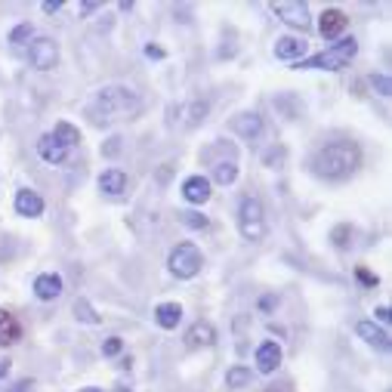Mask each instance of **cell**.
Instances as JSON below:
<instances>
[{"label":"cell","instance_id":"obj_5","mask_svg":"<svg viewBox=\"0 0 392 392\" xmlns=\"http://www.w3.org/2000/svg\"><path fill=\"white\" fill-rule=\"evenodd\" d=\"M201 266H204V256H201V250L192 244V241H183V244H176L174 250H170V256H167V269H170V275H176V278H195L201 272Z\"/></svg>","mask_w":392,"mask_h":392},{"label":"cell","instance_id":"obj_9","mask_svg":"<svg viewBox=\"0 0 392 392\" xmlns=\"http://www.w3.org/2000/svg\"><path fill=\"white\" fill-rule=\"evenodd\" d=\"M346 25H349V15L343 10H325L321 13V22H318V31L327 41H337V37L346 31Z\"/></svg>","mask_w":392,"mask_h":392},{"label":"cell","instance_id":"obj_1","mask_svg":"<svg viewBox=\"0 0 392 392\" xmlns=\"http://www.w3.org/2000/svg\"><path fill=\"white\" fill-rule=\"evenodd\" d=\"M358 164H362V148L349 139H340V143L318 148L312 158V174L318 179H327V183H343L355 174Z\"/></svg>","mask_w":392,"mask_h":392},{"label":"cell","instance_id":"obj_21","mask_svg":"<svg viewBox=\"0 0 392 392\" xmlns=\"http://www.w3.org/2000/svg\"><path fill=\"white\" fill-rule=\"evenodd\" d=\"M50 136L56 139L59 145H65L68 152H72V148H74L77 143H81V130H77L74 124H68V121H59L56 127H53V133H50Z\"/></svg>","mask_w":392,"mask_h":392},{"label":"cell","instance_id":"obj_16","mask_svg":"<svg viewBox=\"0 0 392 392\" xmlns=\"http://www.w3.org/2000/svg\"><path fill=\"white\" fill-rule=\"evenodd\" d=\"M34 294H37V300H44V303L56 300V296L62 294V278L56 275V272L37 275V278H34Z\"/></svg>","mask_w":392,"mask_h":392},{"label":"cell","instance_id":"obj_34","mask_svg":"<svg viewBox=\"0 0 392 392\" xmlns=\"http://www.w3.org/2000/svg\"><path fill=\"white\" fill-rule=\"evenodd\" d=\"M145 56H152V59H164V50H161V46H145Z\"/></svg>","mask_w":392,"mask_h":392},{"label":"cell","instance_id":"obj_7","mask_svg":"<svg viewBox=\"0 0 392 392\" xmlns=\"http://www.w3.org/2000/svg\"><path fill=\"white\" fill-rule=\"evenodd\" d=\"M281 358H285V352L275 340H263L260 346H256V371L260 374H275Z\"/></svg>","mask_w":392,"mask_h":392},{"label":"cell","instance_id":"obj_22","mask_svg":"<svg viewBox=\"0 0 392 392\" xmlns=\"http://www.w3.org/2000/svg\"><path fill=\"white\" fill-rule=\"evenodd\" d=\"M235 179H238V164H235V161L226 158V161H219L214 167V183L216 185H232Z\"/></svg>","mask_w":392,"mask_h":392},{"label":"cell","instance_id":"obj_31","mask_svg":"<svg viewBox=\"0 0 392 392\" xmlns=\"http://www.w3.org/2000/svg\"><path fill=\"white\" fill-rule=\"evenodd\" d=\"M31 386H34V383H31V380H19V383H15V386H10L6 392H28Z\"/></svg>","mask_w":392,"mask_h":392},{"label":"cell","instance_id":"obj_14","mask_svg":"<svg viewBox=\"0 0 392 392\" xmlns=\"http://www.w3.org/2000/svg\"><path fill=\"white\" fill-rule=\"evenodd\" d=\"M232 130L238 133L241 139H256L263 133V117L256 112H244V115H238L232 121Z\"/></svg>","mask_w":392,"mask_h":392},{"label":"cell","instance_id":"obj_3","mask_svg":"<svg viewBox=\"0 0 392 392\" xmlns=\"http://www.w3.org/2000/svg\"><path fill=\"white\" fill-rule=\"evenodd\" d=\"M355 53H358V41L355 37H343V41H337L331 44L327 50H321L315 53V56H309V59H300V62H294V68H315V72H340V68H346L352 59H355Z\"/></svg>","mask_w":392,"mask_h":392},{"label":"cell","instance_id":"obj_32","mask_svg":"<svg viewBox=\"0 0 392 392\" xmlns=\"http://www.w3.org/2000/svg\"><path fill=\"white\" fill-rule=\"evenodd\" d=\"M374 315H377L380 325H389V306H380V309L374 312Z\"/></svg>","mask_w":392,"mask_h":392},{"label":"cell","instance_id":"obj_36","mask_svg":"<svg viewBox=\"0 0 392 392\" xmlns=\"http://www.w3.org/2000/svg\"><path fill=\"white\" fill-rule=\"evenodd\" d=\"M10 367H13V362H10V358H0V380H4L6 374H10Z\"/></svg>","mask_w":392,"mask_h":392},{"label":"cell","instance_id":"obj_20","mask_svg":"<svg viewBox=\"0 0 392 392\" xmlns=\"http://www.w3.org/2000/svg\"><path fill=\"white\" fill-rule=\"evenodd\" d=\"M99 189L105 195L127 192V174H124V170H105V174L99 176Z\"/></svg>","mask_w":392,"mask_h":392},{"label":"cell","instance_id":"obj_18","mask_svg":"<svg viewBox=\"0 0 392 392\" xmlns=\"http://www.w3.org/2000/svg\"><path fill=\"white\" fill-rule=\"evenodd\" d=\"M185 343H189V346H214L216 327L210 325V321H195V325L189 327V334H185Z\"/></svg>","mask_w":392,"mask_h":392},{"label":"cell","instance_id":"obj_27","mask_svg":"<svg viewBox=\"0 0 392 392\" xmlns=\"http://www.w3.org/2000/svg\"><path fill=\"white\" fill-rule=\"evenodd\" d=\"M371 84H374V90H377L380 96H392V81H389V74H374Z\"/></svg>","mask_w":392,"mask_h":392},{"label":"cell","instance_id":"obj_23","mask_svg":"<svg viewBox=\"0 0 392 392\" xmlns=\"http://www.w3.org/2000/svg\"><path fill=\"white\" fill-rule=\"evenodd\" d=\"M250 380H254V371L244 365H235V367H229V374H226V386L229 389H241V386H247Z\"/></svg>","mask_w":392,"mask_h":392},{"label":"cell","instance_id":"obj_6","mask_svg":"<svg viewBox=\"0 0 392 392\" xmlns=\"http://www.w3.org/2000/svg\"><path fill=\"white\" fill-rule=\"evenodd\" d=\"M28 62L37 72H53L59 65V44L53 37H34L28 46Z\"/></svg>","mask_w":392,"mask_h":392},{"label":"cell","instance_id":"obj_30","mask_svg":"<svg viewBox=\"0 0 392 392\" xmlns=\"http://www.w3.org/2000/svg\"><path fill=\"white\" fill-rule=\"evenodd\" d=\"M62 6H65V0H46V4H41V10H44L46 15H53V13H59Z\"/></svg>","mask_w":392,"mask_h":392},{"label":"cell","instance_id":"obj_38","mask_svg":"<svg viewBox=\"0 0 392 392\" xmlns=\"http://www.w3.org/2000/svg\"><path fill=\"white\" fill-rule=\"evenodd\" d=\"M117 392H130V389H117Z\"/></svg>","mask_w":392,"mask_h":392},{"label":"cell","instance_id":"obj_13","mask_svg":"<svg viewBox=\"0 0 392 392\" xmlns=\"http://www.w3.org/2000/svg\"><path fill=\"white\" fill-rule=\"evenodd\" d=\"M355 334L362 337L365 343H371V346L389 349V331H386V327H377V321H358V325H355Z\"/></svg>","mask_w":392,"mask_h":392},{"label":"cell","instance_id":"obj_15","mask_svg":"<svg viewBox=\"0 0 392 392\" xmlns=\"http://www.w3.org/2000/svg\"><path fill=\"white\" fill-rule=\"evenodd\" d=\"M37 155L46 161V164H65L68 161V148L65 145H59L56 139L46 133V136L37 139Z\"/></svg>","mask_w":392,"mask_h":392},{"label":"cell","instance_id":"obj_35","mask_svg":"<svg viewBox=\"0 0 392 392\" xmlns=\"http://www.w3.org/2000/svg\"><path fill=\"white\" fill-rule=\"evenodd\" d=\"M96 10H99L96 0H87V4H81V13H84V15H87V13H96Z\"/></svg>","mask_w":392,"mask_h":392},{"label":"cell","instance_id":"obj_2","mask_svg":"<svg viewBox=\"0 0 392 392\" xmlns=\"http://www.w3.org/2000/svg\"><path fill=\"white\" fill-rule=\"evenodd\" d=\"M139 96L133 93L130 87H117V84H112V87H102L96 93V102H93L90 115L96 117V121H117V117H130L139 112Z\"/></svg>","mask_w":392,"mask_h":392},{"label":"cell","instance_id":"obj_28","mask_svg":"<svg viewBox=\"0 0 392 392\" xmlns=\"http://www.w3.org/2000/svg\"><path fill=\"white\" fill-rule=\"evenodd\" d=\"M121 349H124V340H121V337H108V340L102 343V352H105V355H117Z\"/></svg>","mask_w":392,"mask_h":392},{"label":"cell","instance_id":"obj_12","mask_svg":"<svg viewBox=\"0 0 392 392\" xmlns=\"http://www.w3.org/2000/svg\"><path fill=\"white\" fill-rule=\"evenodd\" d=\"M210 179L207 176H189L183 183V198L189 201V204H207L210 201Z\"/></svg>","mask_w":392,"mask_h":392},{"label":"cell","instance_id":"obj_19","mask_svg":"<svg viewBox=\"0 0 392 392\" xmlns=\"http://www.w3.org/2000/svg\"><path fill=\"white\" fill-rule=\"evenodd\" d=\"M155 321L164 327V331H176L179 321H183V306L179 303H161L155 309Z\"/></svg>","mask_w":392,"mask_h":392},{"label":"cell","instance_id":"obj_25","mask_svg":"<svg viewBox=\"0 0 392 392\" xmlns=\"http://www.w3.org/2000/svg\"><path fill=\"white\" fill-rule=\"evenodd\" d=\"M179 219H183L189 229H207V216L198 214V210H185V214H179Z\"/></svg>","mask_w":392,"mask_h":392},{"label":"cell","instance_id":"obj_29","mask_svg":"<svg viewBox=\"0 0 392 392\" xmlns=\"http://www.w3.org/2000/svg\"><path fill=\"white\" fill-rule=\"evenodd\" d=\"M355 275H358V278H362V281H365V285H371V287H377V285H380V278H377V275H371V272H367V269H365V266H358V269H355Z\"/></svg>","mask_w":392,"mask_h":392},{"label":"cell","instance_id":"obj_17","mask_svg":"<svg viewBox=\"0 0 392 392\" xmlns=\"http://www.w3.org/2000/svg\"><path fill=\"white\" fill-rule=\"evenodd\" d=\"M22 340V325L13 312L0 309V346H13V343Z\"/></svg>","mask_w":392,"mask_h":392},{"label":"cell","instance_id":"obj_8","mask_svg":"<svg viewBox=\"0 0 392 392\" xmlns=\"http://www.w3.org/2000/svg\"><path fill=\"white\" fill-rule=\"evenodd\" d=\"M272 13L291 28H309V10L306 4H272Z\"/></svg>","mask_w":392,"mask_h":392},{"label":"cell","instance_id":"obj_37","mask_svg":"<svg viewBox=\"0 0 392 392\" xmlns=\"http://www.w3.org/2000/svg\"><path fill=\"white\" fill-rule=\"evenodd\" d=\"M77 392H102L99 386H84V389H77Z\"/></svg>","mask_w":392,"mask_h":392},{"label":"cell","instance_id":"obj_4","mask_svg":"<svg viewBox=\"0 0 392 392\" xmlns=\"http://www.w3.org/2000/svg\"><path fill=\"white\" fill-rule=\"evenodd\" d=\"M238 232L244 241H263L266 232H269V226H266V207L254 195L241 198V204H238Z\"/></svg>","mask_w":392,"mask_h":392},{"label":"cell","instance_id":"obj_33","mask_svg":"<svg viewBox=\"0 0 392 392\" xmlns=\"http://www.w3.org/2000/svg\"><path fill=\"white\" fill-rule=\"evenodd\" d=\"M266 392H294L287 383H272V386H266Z\"/></svg>","mask_w":392,"mask_h":392},{"label":"cell","instance_id":"obj_10","mask_svg":"<svg viewBox=\"0 0 392 392\" xmlns=\"http://www.w3.org/2000/svg\"><path fill=\"white\" fill-rule=\"evenodd\" d=\"M15 214L28 216V219L41 216L44 214V198L37 192H31V189H19L15 192Z\"/></svg>","mask_w":392,"mask_h":392},{"label":"cell","instance_id":"obj_24","mask_svg":"<svg viewBox=\"0 0 392 392\" xmlns=\"http://www.w3.org/2000/svg\"><path fill=\"white\" fill-rule=\"evenodd\" d=\"M74 318L84 321V325H99V321H102L99 312L93 309L90 300H84V296H77V300H74Z\"/></svg>","mask_w":392,"mask_h":392},{"label":"cell","instance_id":"obj_11","mask_svg":"<svg viewBox=\"0 0 392 392\" xmlns=\"http://www.w3.org/2000/svg\"><path fill=\"white\" fill-rule=\"evenodd\" d=\"M306 50H309V44H306L303 37L285 34V37H278V41H275V56H278V59L300 62V59H306Z\"/></svg>","mask_w":392,"mask_h":392},{"label":"cell","instance_id":"obj_26","mask_svg":"<svg viewBox=\"0 0 392 392\" xmlns=\"http://www.w3.org/2000/svg\"><path fill=\"white\" fill-rule=\"evenodd\" d=\"M31 34H34V31H31V22H22V25H15V28H13L10 44H25Z\"/></svg>","mask_w":392,"mask_h":392}]
</instances>
